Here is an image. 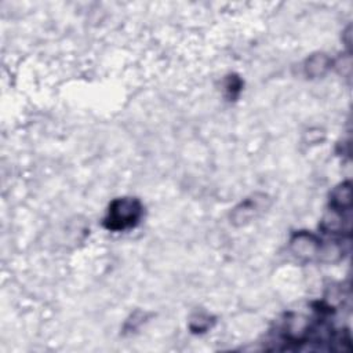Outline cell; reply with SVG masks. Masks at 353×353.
<instances>
[{
  "instance_id": "6da1fadb",
  "label": "cell",
  "mask_w": 353,
  "mask_h": 353,
  "mask_svg": "<svg viewBox=\"0 0 353 353\" xmlns=\"http://www.w3.org/2000/svg\"><path fill=\"white\" fill-rule=\"evenodd\" d=\"M142 212L143 208L138 199H114L108 208V214L103 219V226L112 232H120L134 228L139 222Z\"/></svg>"
},
{
  "instance_id": "7a4b0ae2",
  "label": "cell",
  "mask_w": 353,
  "mask_h": 353,
  "mask_svg": "<svg viewBox=\"0 0 353 353\" xmlns=\"http://www.w3.org/2000/svg\"><path fill=\"white\" fill-rule=\"evenodd\" d=\"M320 245H321V240L316 234L306 230L294 233L290 240L291 251L298 258H302V259L317 258Z\"/></svg>"
},
{
  "instance_id": "3957f363",
  "label": "cell",
  "mask_w": 353,
  "mask_h": 353,
  "mask_svg": "<svg viewBox=\"0 0 353 353\" xmlns=\"http://www.w3.org/2000/svg\"><path fill=\"white\" fill-rule=\"evenodd\" d=\"M266 196L265 194H255L252 197L245 199L244 201H241L232 212L230 219L232 223L241 226L245 225L248 222H251L252 219L256 218V215L265 210V201H266Z\"/></svg>"
},
{
  "instance_id": "277c9868",
  "label": "cell",
  "mask_w": 353,
  "mask_h": 353,
  "mask_svg": "<svg viewBox=\"0 0 353 353\" xmlns=\"http://www.w3.org/2000/svg\"><path fill=\"white\" fill-rule=\"evenodd\" d=\"M330 208L335 210V211H350L352 208V188H350V182H342L341 185H338L330 196Z\"/></svg>"
},
{
  "instance_id": "5b68a950",
  "label": "cell",
  "mask_w": 353,
  "mask_h": 353,
  "mask_svg": "<svg viewBox=\"0 0 353 353\" xmlns=\"http://www.w3.org/2000/svg\"><path fill=\"white\" fill-rule=\"evenodd\" d=\"M331 66H332V59L328 55L319 52L306 59L303 70L307 77L317 79V77H323L331 69Z\"/></svg>"
},
{
  "instance_id": "8992f818",
  "label": "cell",
  "mask_w": 353,
  "mask_h": 353,
  "mask_svg": "<svg viewBox=\"0 0 353 353\" xmlns=\"http://www.w3.org/2000/svg\"><path fill=\"white\" fill-rule=\"evenodd\" d=\"M241 87H243L241 80H240L237 76H234V74L229 76V77L226 79V81H225V91H226L228 98H230V99L237 98V95H239L240 91H241Z\"/></svg>"
}]
</instances>
